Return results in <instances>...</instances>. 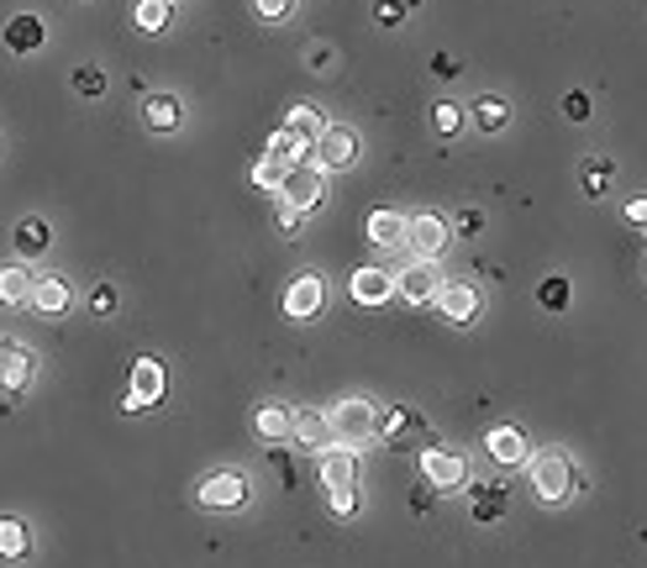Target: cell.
Here are the masks:
<instances>
[{
    "label": "cell",
    "instance_id": "cell-12",
    "mask_svg": "<svg viewBox=\"0 0 647 568\" xmlns=\"http://www.w3.org/2000/svg\"><path fill=\"white\" fill-rule=\"evenodd\" d=\"M322 300H326L322 274H300L290 290H285V316H290V322H311V316L322 311Z\"/></svg>",
    "mask_w": 647,
    "mask_h": 568
},
{
    "label": "cell",
    "instance_id": "cell-16",
    "mask_svg": "<svg viewBox=\"0 0 647 568\" xmlns=\"http://www.w3.org/2000/svg\"><path fill=\"white\" fill-rule=\"evenodd\" d=\"M348 295L358 305H384V300H395V279L384 269H374V264H363V269L348 274Z\"/></svg>",
    "mask_w": 647,
    "mask_h": 568
},
{
    "label": "cell",
    "instance_id": "cell-43",
    "mask_svg": "<svg viewBox=\"0 0 647 568\" xmlns=\"http://www.w3.org/2000/svg\"><path fill=\"white\" fill-rule=\"evenodd\" d=\"M395 5H400V11H416V5H421V0H395Z\"/></svg>",
    "mask_w": 647,
    "mask_h": 568
},
{
    "label": "cell",
    "instance_id": "cell-39",
    "mask_svg": "<svg viewBox=\"0 0 647 568\" xmlns=\"http://www.w3.org/2000/svg\"><path fill=\"white\" fill-rule=\"evenodd\" d=\"M458 232H464V238H479V232H484V216H479V210H464V216H458Z\"/></svg>",
    "mask_w": 647,
    "mask_h": 568
},
{
    "label": "cell",
    "instance_id": "cell-6",
    "mask_svg": "<svg viewBox=\"0 0 647 568\" xmlns=\"http://www.w3.org/2000/svg\"><path fill=\"white\" fill-rule=\"evenodd\" d=\"M395 279V295L406 300V305H432V295H438V285H442V269H438V258H411L400 274H390Z\"/></svg>",
    "mask_w": 647,
    "mask_h": 568
},
{
    "label": "cell",
    "instance_id": "cell-35",
    "mask_svg": "<svg viewBox=\"0 0 647 568\" xmlns=\"http://www.w3.org/2000/svg\"><path fill=\"white\" fill-rule=\"evenodd\" d=\"M326 500H332V516L348 521V516H358V484L354 490H326Z\"/></svg>",
    "mask_w": 647,
    "mask_h": 568
},
{
    "label": "cell",
    "instance_id": "cell-13",
    "mask_svg": "<svg viewBox=\"0 0 647 568\" xmlns=\"http://www.w3.org/2000/svg\"><path fill=\"white\" fill-rule=\"evenodd\" d=\"M380 437L390 443V448L427 443V421H421V411H411V406H395V411H384L380 416Z\"/></svg>",
    "mask_w": 647,
    "mask_h": 568
},
{
    "label": "cell",
    "instance_id": "cell-8",
    "mask_svg": "<svg viewBox=\"0 0 647 568\" xmlns=\"http://www.w3.org/2000/svg\"><path fill=\"white\" fill-rule=\"evenodd\" d=\"M406 247H411L416 258H442V247H447V221H442L438 210L406 216Z\"/></svg>",
    "mask_w": 647,
    "mask_h": 568
},
{
    "label": "cell",
    "instance_id": "cell-2",
    "mask_svg": "<svg viewBox=\"0 0 647 568\" xmlns=\"http://www.w3.org/2000/svg\"><path fill=\"white\" fill-rule=\"evenodd\" d=\"M332 443H343V448H369V443H380V411L363 400V395H348V400H337L332 411Z\"/></svg>",
    "mask_w": 647,
    "mask_h": 568
},
{
    "label": "cell",
    "instance_id": "cell-32",
    "mask_svg": "<svg viewBox=\"0 0 647 568\" xmlns=\"http://www.w3.org/2000/svg\"><path fill=\"white\" fill-rule=\"evenodd\" d=\"M427 121L438 126V137H453V132H464V106H453V100H438V106L427 111Z\"/></svg>",
    "mask_w": 647,
    "mask_h": 568
},
{
    "label": "cell",
    "instance_id": "cell-4",
    "mask_svg": "<svg viewBox=\"0 0 647 568\" xmlns=\"http://www.w3.org/2000/svg\"><path fill=\"white\" fill-rule=\"evenodd\" d=\"M358 153H363V137H358L354 126H322L316 137H311V164L332 174V169H354Z\"/></svg>",
    "mask_w": 647,
    "mask_h": 568
},
{
    "label": "cell",
    "instance_id": "cell-20",
    "mask_svg": "<svg viewBox=\"0 0 647 568\" xmlns=\"http://www.w3.org/2000/svg\"><path fill=\"white\" fill-rule=\"evenodd\" d=\"M484 448H490V458H495L501 469H522V463H527V437H522V426H495V432L484 437Z\"/></svg>",
    "mask_w": 647,
    "mask_h": 568
},
{
    "label": "cell",
    "instance_id": "cell-11",
    "mask_svg": "<svg viewBox=\"0 0 647 568\" xmlns=\"http://www.w3.org/2000/svg\"><path fill=\"white\" fill-rule=\"evenodd\" d=\"M164 400V363L158 359H137L132 363V389H127V411H143V406H158Z\"/></svg>",
    "mask_w": 647,
    "mask_h": 568
},
{
    "label": "cell",
    "instance_id": "cell-36",
    "mask_svg": "<svg viewBox=\"0 0 647 568\" xmlns=\"http://www.w3.org/2000/svg\"><path fill=\"white\" fill-rule=\"evenodd\" d=\"M89 311H95V316H111V311H117V290H111V285H95V290H89Z\"/></svg>",
    "mask_w": 647,
    "mask_h": 568
},
{
    "label": "cell",
    "instance_id": "cell-22",
    "mask_svg": "<svg viewBox=\"0 0 647 568\" xmlns=\"http://www.w3.org/2000/svg\"><path fill=\"white\" fill-rule=\"evenodd\" d=\"M48 242H53V227H48L43 216L16 221V258H22V264H27V258H43V253H48Z\"/></svg>",
    "mask_w": 647,
    "mask_h": 568
},
{
    "label": "cell",
    "instance_id": "cell-5",
    "mask_svg": "<svg viewBox=\"0 0 647 568\" xmlns=\"http://www.w3.org/2000/svg\"><path fill=\"white\" fill-rule=\"evenodd\" d=\"M300 158H311V143H305V137H295V132H285V126H279V132L268 137V153H264V158H259V169H253V180H259V184H274V180H279V174H285V169H295Z\"/></svg>",
    "mask_w": 647,
    "mask_h": 568
},
{
    "label": "cell",
    "instance_id": "cell-25",
    "mask_svg": "<svg viewBox=\"0 0 647 568\" xmlns=\"http://www.w3.org/2000/svg\"><path fill=\"white\" fill-rule=\"evenodd\" d=\"M469 516L474 521H501L505 516V484H479V490H469Z\"/></svg>",
    "mask_w": 647,
    "mask_h": 568
},
{
    "label": "cell",
    "instance_id": "cell-28",
    "mask_svg": "<svg viewBox=\"0 0 647 568\" xmlns=\"http://www.w3.org/2000/svg\"><path fill=\"white\" fill-rule=\"evenodd\" d=\"M27 553H32L27 527H22L16 516H5V521H0V558H5V564H22Z\"/></svg>",
    "mask_w": 647,
    "mask_h": 568
},
{
    "label": "cell",
    "instance_id": "cell-1",
    "mask_svg": "<svg viewBox=\"0 0 647 568\" xmlns=\"http://www.w3.org/2000/svg\"><path fill=\"white\" fill-rule=\"evenodd\" d=\"M527 479H531V495L537 500H548V506H563L568 495H579L585 484L574 474V458L563 448H542L527 458Z\"/></svg>",
    "mask_w": 647,
    "mask_h": 568
},
{
    "label": "cell",
    "instance_id": "cell-41",
    "mask_svg": "<svg viewBox=\"0 0 647 568\" xmlns=\"http://www.w3.org/2000/svg\"><path fill=\"white\" fill-rule=\"evenodd\" d=\"M626 221H632V227H643V221H647V201H626Z\"/></svg>",
    "mask_w": 647,
    "mask_h": 568
},
{
    "label": "cell",
    "instance_id": "cell-37",
    "mask_svg": "<svg viewBox=\"0 0 647 568\" xmlns=\"http://www.w3.org/2000/svg\"><path fill=\"white\" fill-rule=\"evenodd\" d=\"M253 11H259L264 22H285L295 11V0H253Z\"/></svg>",
    "mask_w": 647,
    "mask_h": 568
},
{
    "label": "cell",
    "instance_id": "cell-26",
    "mask_svg": "<svg viewBox=\"0 0 647 568\" xmlns=\"http://www.w3.org/2000/svg\"><path fill=\"white\" fill-rule=\"evenodd\" d=\"M253 432H259L264 443H285V437H290V411H285V406H274V400L259 406V411H253Z\"/></svg>",
    "mask_w": 647,
    "mask_h": 568
},
{
    "label": "cell",
    "instance_id": "cell-33",
    "mask_svg": "<svg viewBox=\"0 0 647 568\" xmlns=\"http://www.w3.org/2000/svg\"><path fill=\"white\" fill-rule=\"evenodd\" d=\"M169 11H175V0H137V27L164 32L169 27Z\"/></svg>",
    "mask_w": 647,
    "mask_h": 568
},
{
    "label": "cell",
    "instance_id": "cell-10",
    "mask_svg": "<svg viewBox=\"0 0 647 568\" xmlns=\"http://www.w3.org/2000/svg\"><path fill=\"white\" fill-rule=\"evenodd\" d=\"M421 479L432 490H464L469 463H464V452H453V448H427L421 452Z\"/></svg>",
    "mask_w": 647,
    "mask_h": 568
},
{
    "label": "cell",
    "instance_id": "cell-23",
    "mask_svg": "<svg viewBox=\"0 0 647 568\" xmlns=\"http://www.w3.org/2000/svg\"><path fill=\"white\" fill-rule=\"evenodd\" d=\"M27 305L32 311H43V316H63V311H69V285H63L59 274H53V279H37Z\"/></svg>",
    "mask_w": 647,
    "mask_h": 568
},
{
    "label": "cell",
    "instance_id": "cell-40",
    "mask_svg": "<svg viewBox=\"0 0 647 568\" xmlns=\"http://www.w3.org/2000/svg\"><path fill=\"white\" fill-rule=\"evenodd\" d=\"M300 227H305L300 210H285V216H279V232H285V238H300Z\"/></svg>",
    "mask_w": 647,
    "mask_h": 568
},
{
    "label": "cell",
    "instance_id": "cell-9",
    "mask_svg": "<svg viewBox=\"0 0 647 568\" xmlns=\"http://www.w3.org/2000/svg\"><path fill=\"white\" fill-rule=\"evenodd\" d=\"M195 500H201V510H216V516H221V510H242L248 506V479L232 474V469H227V474H206Z\"/></svg>",
    "mask_w": 647,
    "mask_h": 568
},
{
    "label": "cell",
    "instance_id": "cell-34",
    "mask_svg": "<svg viewBox=\"0 0 647 568\" xmlns=\"http://www.w3.org/2000/svg\"><path fill=\"white\" fill-rule=\"evenodd\" d=\"M74 90L85 95V100H95V95H106V74H100L95 63H80V69H74Z\"/></svg>",
    "mask_w": 647,
    "mask_h": 568
},
{
    "label": "cell",
    "instance_id": "cell-21",
    "mask_svg": "<svg viewBox=\"0 0 647 568\" xmlns=\"http://www.w3.org/2000/svg\"><path fill=\"white\" fill-rule=\"evenodd\" d=\"M43 43H48V27H43V16L22 11V16H11V22H5V48H11V53H37Z\"/></svg>",
    "mask_w": 647,
    "mask_h": 568
},
{
    "label": "cell",
    "instance_id": "cell-15",
    "mask_svg": "<svg viewBox=\"0 0 647 568\" xmlns=\"http://www.w3.org/2000/svg\"><path fill=\"white\" fill-rule=\"evenodd\" d=\"M290 437L305 452H322V448H332V421H326V411H316V406L290 411Z\"/></svg>",
    "mask_w": 647,
    "mask_h": 568
},
{
    "label": "cell",
    "instance_id": "cell-18",
    "mask_svg": "<svg viewBox=\"0 0 647 568\" xmlns=\"http://www.w3.org/2000/svg\"><path fill=\"white\" fill-rule=\"evenodd\" d=\"M363 238L374 242V247H406V216L390 206H374L369 221H363Z\"/></svg>",
    "mask_w": 647,
    "mask_h": 568
},
{
    "label": "cell",
    "instance_id": "cell-14",
    "mask_svg": "<svg viewBox=\"0 0 647 568\" xmlns=\"http://www.w3.org/2000/svg\"><path fill=\"white\" fill-rule=\"evenodd\" d=\"M143 126H147V132H158V137L179 132V126H184V106H179V95L147 90L143 95Z\"/></svg>",
    "mask_w": 647,
    "mask_h": 568
},
{
    "label": "cell",
    "instance_id": "cell-7",
    "mask_svg": "<svg viewBox=\"0 0 647 568\" xmlns=\"http://www.w3.org/2000/svg\"><path fill=\"white\" fill-rule=\"evenodd\" d=\"M432 300H438V311L453 327H469V322H479V311H484V295L474 290L469 279H442Z\"/></svg>",
    "mask_w": 647,
    "mask_h": 568
},
{
    "label": "cell",
    "instance_id": "cell-30",
    "mask_svg": "<svg viewBox=\"0 0 647 568\" xmlns=\"http://www.w3.org/2000/svg\"><path fill=\"white\" fill-rule=\"evenodd\" d=\"M322 126H326V121H322V111H316V106H290V117H285V132L305 137V143H311Z\"/></svg>",
    "mask_w": 647,
    "mask_h": 568
},
{
    "label": "cell",
    "instance_id": "cell-29",
    "mask_svg": "<svg viewBox=\"0 0 647 568\" xmlns=\"http://www.w3.org/2000/svg\"><path fill=\"white\" fill-rule=\"evenodd\" d=\"M611 180H616L611 158H585V164H579V184H585V195H606Z\"/></svg>",
    "mask_w": 647,
    "mask_h": 568
},
{
    "label": "cell",
    "instance_id": "cell-42",
    "mask_svg": "<svg viewBox=\"0 0 647 568\" xmlns=\"http://www.w3.org/2000/svg\"><path fill=\"white\" fill-rule=\"evenodd\" d=\"M400 16H406L400 5H390V0H384V5H380V22H384V27H390V22H400Z\"/></svg>",
    "mask_w": 647,
    "mask_h": 568
},
{
    "label": "cell",
    "instance_id": "cell-27",
    "mask_svg": "<svg viewBox=\"0 0 647 568\" xmlns=\"http://www.w3.org/2000/svg\"><path fill=\"white\" fill-rule=\"evenodd\" d=\"M469 121L479 126V132H501L505 121H511V106H505L501 95H479L469 106Z\"/></svg>",
    "mask_w": 647,
    "mask_h": 568
},
{
    "label": "cell",
    "instance_id": "cell-3",
    "mask_svg": "<svg viewBox=\"0 0 647 568\" xmlns=\"http://www.w3.org/2000/svg\"><path fill=\"white\" fill-rule=\"evenodd\" d=\"M274 190H279V206H285V210L311 216V210L322 206V195H326V174L311 164V158H300L295 169H285V174L274 180Z\"/></svg>",
    "mask_w": 647,
    "mask_h": 568
},
{
    "label": "cell",
    "instance_id": "cell-38",
    "mask_svg": "<svg viewBox=\"0 0 647 568\" xmlns=\"http://www.w3.org/2000/svg\"><path fill=\"white\" fill-rule=\"evenodd\" d=\"M563 117H568V121H589V95L585 90L563 95Z\"/></svg>",
    "mask_w": 647,
    "mask_h": 568
},
{
    "label": "cell",
    "instance_id": "cell-17",
    "mask_svg": "<svg viewBox=\"0 0 647 568\" xmlns=\"http://www.w3.org/2000/svg\"><path fill=\"white\" fill-rule=\"evenodd\" d=\"M322 484L326 490H354L358 484V448H343V443L322 448Z\"/></svg>",
    "mask_w": 647,
    "mask_h": 568
},
{
    "label": "cell",
    "instance_id": "cell-19",
    "mask_svg": "<svg viewBox=\"0 0 647 568\" xmlns=\"http://www.w3.org/2000/svg\"><path fill=\"white\" fill-rule=\"evenodd\" d=\"M32 374H37L32 348H22V342H0V385L22 389V385H32Z\"/></svg>",
    "mask_w": 647,
    "mask_h": 568
},
{
    "label": "cell",
    "instance_id": "cell-31",
    "mask_svg": "<svg viewBox=\"0 0 647 568\" xmlns=\"http://www.w3.org/2000/svg\"><path fill=\"white\" fill-rule=\"evenodd\" d=\"M537 305H542V311H568V279H563V274H548V279L537 285Z\"/></svg>",
    "mask_w": 647,
    "mask_h": 568
},
{
    "label": "cell",
    "instance_id": "cell-24",
    "mask_svg": "<svg viewBox=\"0 0 647 568\" xmlns=\"http://www.w3.org/2000/svg\"><path fill=\"white\" fill-rule=\"evenodd\" d=\"M32 285H37V279H32L27 264H5V269H0V305H27Z\"/></svg>",
    "mask_w": 647,
    "mask_h": 568
}]
</instances>
